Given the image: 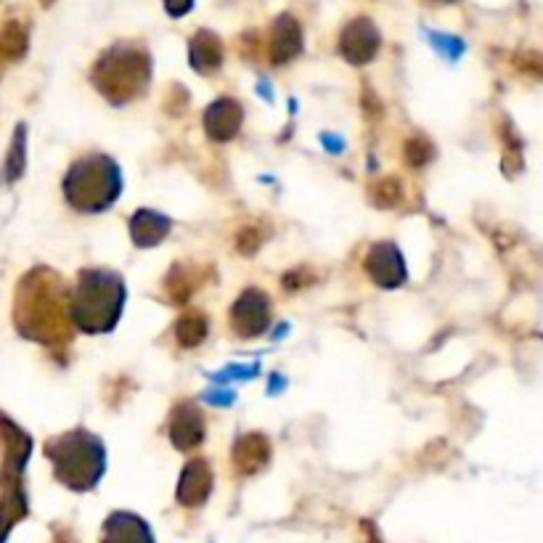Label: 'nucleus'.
<instances>
[{"label": "nucleus", "mask_w": 543, "mask_h": 543, "mask_svg": "<svg viewBox=\"0 0 543 543\" xmlns=\"http://www.w3.org/2000/svg\"><path fill=\"white\" fill-rule=\"evenodd\" d=\"M96 80L106 93H112V88H120V99H128L141 85V80H146V53L130 46L112 48L99 61Z\"/></svg>", "instance_id": "1"}, {"label": "nucleus", "mask_w": 543, "mask_h": 543, "mask_svg": "<svg viewBox=\"0 0 543 543\" xmlns=\"http://www.w3.org/2000/svg\"><path fill=\"white\" fill-rule=\"evenodd\" d=\"M340 51L350 64H366L377 56L379 32L369 19H355L345 27L340 38Z\"/></svg>", "instance_id": "2"}, {"label": "nucleus", "mask_w": 543, "mask_h": 543, "mask_svg": "<svg viewBox=\"0 0 543 543\" xmlns=\"http://www.w3.org/2000/svg\"><path fill=\"white\" fill-rule=\"evenodd\" d=\"M302 48V32L300 24L292 16H279L271 30V59L276 64H287L289 59H295Z\"/></svg>", "instance_id": "3"}, {"label": "nucleus", "mask_w": 543, "mask_h": 543, "mask_svg": "<svg viewBox=\"0 0 543 543\" xmlns=\"http://www.w3.org/2000/svg\"><path fill=\"white\" fill-rule=\"evenodd\" d=\"M220 61H223V46H220V40L207 30L197 32L194 40H191V64H194L199 72H212V69L220 67Z\"/></svg>", "instance_id": "4"}, {"label": "nucleus", "mask_w": 543, "mask_h": 543, "mask_svg": "<svg viewBox=\"0 0 543 543\" xmlns=\"http://www.w3.org/2000/svg\"><path fill=\"white\" fill-rule=\"evenodd\" d=\"M236 461H239V469L242 472H255L268 461V443L260 435H249L239 443L236 448Z\"/></svg>", "instance_id": "5"}, {"label": "nucleus", "mask_w": 543, "mask_h": 543, "mask_svg": "<svg viewBox=\"0 0 543 543\" xmlns=\"http://www.w3.org/2000/svg\"><path fill=\"white\" fill-rule=\"evenodd\" d=\"M27 51V30L19 22H8L0 30V56L3 59H19Z\"/></svg>", "instance_id": "6"}, {"label": "nucleus", "mask_w": 543, "mask_h": 543, "mask_svg": "<svg viewBox=\"0 0 543 543\" xmlns=\"http://www.w3.org/2000/svg\"><path fill=\"white\" fill-rule=\"evenodd\" d=\"M207 337V321L202 318V313H189L178 321V340L181 345L194 347Z\"/></svg>", "instance_id": "7"}, {"label": "nucleus", "mask_w": 543, "mask_h": 543, "mask_svg": "<svg viewBox=\"0 0 543 543\" xmlns=\"http://www.w3.org/2000/svg\"><path fill=\"white\" fill-rule=\"evenodd\" d=\"M432 40H435V46L443 48V51L451 53V56H459V53L464 51V43H461L459 38H448V35H432Z\"/></svg>", "instance_id": "8"}, {"label": "nucleus", "mask_w": 543, "mask_h": 543, "mask_svg": "<svg viewBox=\"0 0 543 543\" xmlns=\"http://www.w3.org/2000/svg\"><path fill=\"white\" fill-rule=\"evenodd\" d=\"M165 8L170 16H183L194 8V0H165Z\"/></svg>", "instance_id": "9"}, {"label": "nucleus", "mask_w": 543, "mask_h": 543, "mask_svg": "<svg viewBox=\"0 0 543 543\" xmlns=\"http://www.w3.org/2000/svg\"><path fill=\"white\" fill-rule=\"evenodd\" d=\"M438 3H453V0H438Z\"/></svg>", "instance_id": "10"}, {"label": "nucleus", "mask_w": 543, "mask_h": 543, "mask_svg": "<svg viewBox=\"0 0 543 543\" xmlns=\"http://www.w3.org/2000/svg\"><path fill=\"white\" fill-rule=\"evenodd\" d=\"M46 3H51V0H46Z\"/></svg>", "instance_id": "11"}]
</instances>
